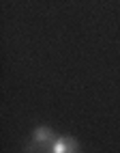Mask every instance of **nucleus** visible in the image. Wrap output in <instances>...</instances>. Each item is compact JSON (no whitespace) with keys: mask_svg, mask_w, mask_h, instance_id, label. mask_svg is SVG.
Listing matches in <instances>:
<instances>
[{"mask_svg":"<svg viewBox=\"0 0 120 153\" xmlns=\"http://www.w3.org/2000/svg\"><path fill=\"white\" fill-rule=\"evenodd\" d=\"M56 138L58 136L54 134V129H49L47 125H39V127L32 129V142H30V147L37 149V151H41V153H45L56 142Z\"/></svg>","mask_w":120,"mask_h":153,"instance_id":"1","label":"nucleus"},{"mask_svg":"<svg viewBox=\"0 0 120 153\" xmlns=\"http://www.w3.org/2000/svg\"><path fill=\"white\" fill-rule=\"evenodd\" d=\"M45 153H79L77 149V140L71 136H58L56 142L49 147Z\"/></svg>","mask_w":120,"mask_h":153,"instance_id":"2","label":"nucleus"}]
</instances>
